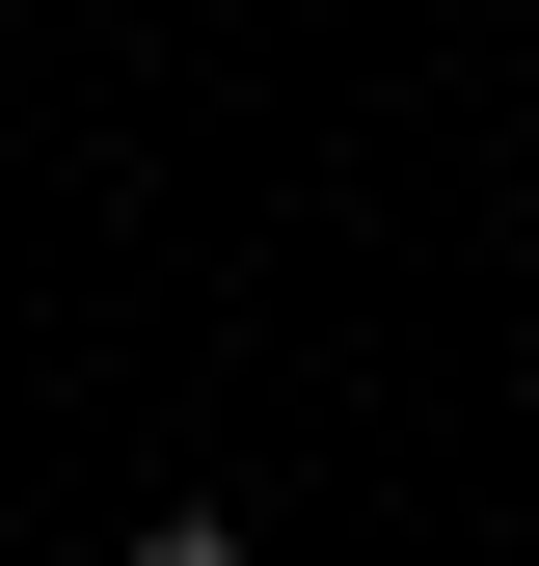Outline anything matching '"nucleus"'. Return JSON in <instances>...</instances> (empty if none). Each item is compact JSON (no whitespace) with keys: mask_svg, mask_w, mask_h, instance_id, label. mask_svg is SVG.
Here are the masks:
<instances>
[{"mask_svg":"<svg viewBox=\"0 0 539 566\" xmlns=\"http://www.w3.org/2000/svg\"><path fill=\"white\" fill-rule=\"evenodd\" d=\"M135 566H243V513H135Z\"/></svg>","mask_w":539,"mask_h":566,"instance_id":"f257e3e1","label":"nucleus"}]
</instances>
